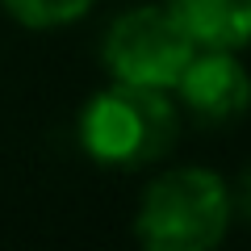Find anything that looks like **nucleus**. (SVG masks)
I'll use <instances>...</instances> for the list:
<instances>
[{"label":"nucleus","instance_id":"nucleus-3","mask_svg":"<svg viewBox=\"0 0 251 251\" xmlns=\"http://www.w3.org/2000/svg\"><path fill=\"white\" fill-rule=\"evenodd\" d=\"M197 54V42L184 34L168 9H134L109 25L100 59L105 67L126 84H143V88H176L180 72L188 59Z\"/></svg>","mask_w":251,"mask_h":251},{"label":"nucleus","instance_id":"nucleus-1","mask_svg":"<svg viewBox=\"0 0 251 251\" xmlns=\"http://www.w3.org/2000/svg\"><path fill=\"white\" fill-rule=\"evenodd\" d=\"M180 134L176 105L163 88L117 80L113 88L97 92L80 113V147L88 159L105 168H143L172 151Z\"/></svg>","mask_w":251,"mask_h":251},{"label":"nucleus","instance_id":"nucleus-2","mask_svg":"<svg viewBox=\"0 0 251 251\" xmlns=\"http://www.w3.org/2000/svg\"><path fill=\"white\" fill-rule=\"evenodd\" d=\"M234 218L230 184L205 168H176L143 193L138 239L151 251H209Z\"/></svg>","mask_w":251,"mask_h":251},{"label":"nucleus","instance_id":"nucleus-6","mask_svg":"<svg viewBox=\"0 0 251 251\" xmlns=\"http://www.w3.org/2000/svg\"><path fill=\"white\" fill-rule=\"evenodd\" d=\"M4 13L13 21L29 29H54V25H67V21L84 17L92 9V0H0Z\"/></svg>","mask_w":251,"mask_h":251},{"label":"nucleus","instance_id":"nucleus-5","mask_svg":"<svg viewBox=\"0 0 251 251\" xmlns=\"http://www.w3.org/2000/svg\"><path fill=\"white\" fill-rule=\"evenodd\" d=\"M168 13L197 46L234 50L251 42V0H168Z\"/></svg>","mask_w":251,"mask_h":251},{"label":"nucleus","instance_id":"nucleus-4","mask_svg":"<svg viewBox=\"0 0 251 251\" xmlns=\"http://www.w3.org/2000/svg\"><path fill=\"white\" fill-rule=\"evenodd\" d=\"M176 88L201 122H230L251 105V75L226 46H205V54H193Z\"/></svg>","mask_w":251,"mask_h":251},{"label":"nucleus","instance_id":"nucleus-7","mask_svg":"<svg viewBox=\"0 0 251 251\" xmlns=\"http://www.w3.org/2000/svg\"><path fill=\"white\" fill-rule=\"evenodd\" d=\"M230 201H234V209H239V218L251 226V168L239 176V188H230Z\"/></svg>","mask_w":251,"mask_h":251}]
</instances>
